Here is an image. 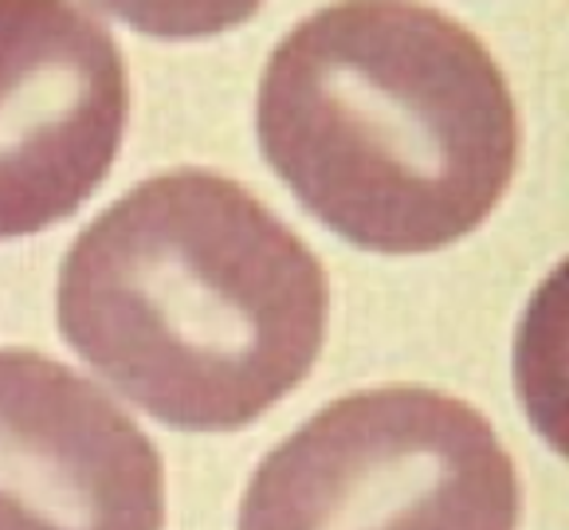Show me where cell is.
Returning <instances> with one entry per match:
<instances>
[{
  "mask_svg": "<svg viewBox=\"0 0 569 530\" xmlns=\"http://www.w3.org/2000/svg\"><path fill=\"white\" fill-rule=\"evenodd\" d=\"M56 319L71 350L153 421L236 432L319 362L330 279L240 181L169 169L76 236Z\"/></svg>",
  "mask_w": 569,
  "mask_h": 530,
  "instance_id": "1",
  "label": "cell"
},
{
  "mask_svg": "<svg viewBox=\"0 0 569 530\" xmlns=\"http://www.w3.org/2000/svg\"><path fill=\"white\" fill-rule=\"evenodd\" d=\"M256 138L322 228L386 256L471 236L519 169L502 68L417 0H338L295 24L260 76Z\"/></svg>",
  "mask_w": 569,
  "mask_h": 530,
  "instance_id": "2",
  "label": "cell"
},
{
  "mask_svg": "<svg viewBox=\"0 0 569 530\" xmlns=\"http://www.w3.org/2000/svg\"><path fill=\"white\" fill-rule=\"evenodd\" d=\"M519 496L476 404L381 386L330 401L263 456L240 530H515Z\"/></svg>",
  "mask_w": 569,
  "mask_h": 530,
  "instance_id": "3",
  "label": "cell"
},
{
  "mask_svg": "<svg viewBox=\"0 0 569 530\" xmlns=\"http://www.w3.org/2000/svg\"><path fill=\"white\" fill-rule=\"evenodd\" d=\"M114 36L76 0H0V240L71 220L122 150Z\"/></svg>",
  "mask_w": 569,
  "mask_h": 530,
  "instance_id": "4",
  "label": "cell"
},
{
  "mask_svg": "<svg viewBox=\"0 0 569 530\" xmlns=\"http://www.w3.org/2000/svg\"><path fill=\"white\" fill-rule=\"evenodd\" d=\"M166 463L94 381L0 350V530H161Z\"/></svg>",
  "mask_w": 569,
  "mask_h": 530,
  "instance_id": "5",
  "label": "cell"
},
{
  "mask_svg": "<svg viewBox=\"0 0 569 530\" xmlns=\"http://www.w3.org/2000/svg\"><path fill=\"white\" fill-rule=\"evenodd\" d=\"M153 40H209L260 12L263 0H91Z\"/></svg>",
  "mask_w": 569,
  "mask_h": 530,
  "instance_id": "6",
  "label": "cell"
}]
</instances>
